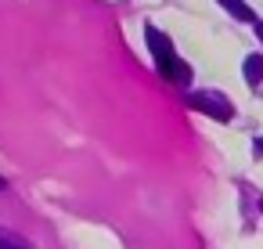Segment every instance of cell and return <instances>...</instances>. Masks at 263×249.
<instances>
[{
	"mask_svg": "<svg viewBox=\"0 0 263 249\" xmlns=\"http://www.w3.org/2000/svg\"><path fill=\"white\" fill-rule=\"evenodd\" d=\"M144 40H148V47H152L155 69H159V65H170V62L177 58V51H173V40H170L166 33H159L155 26H144Z\"/></svg>",
	"mask_w": 263,
	"mask_h": 249,
	"instance_id": "7a4b0ae2",
	"label": "cell"
},
{
	"mask_svg": "<svg viewBox=\"0 0 263 249\" xmlns=\"http://www.w3.org/2000/svg\"><path fill=\"white\" fill-rule=\"evenodd\" d=\"M259 209H263V199H259Z\"/></svg>",
	"mask_w": 263,
	"mask_h": 249,
	"instance_id": "ba28073f",
	"label": "cell"
},
{
	"mask_svg": "<svg viewBox=\"0 0 263 249\" xmlns=\"http://www.w3.org/2000/svg\"><path fill=\"white\" fill-rule=\"evenodd\" d=\"M216 4H220V8H227V11H231L234 19H241V22H256V11L245 4V0H216Z\"/></svg>",
	"mask_w": 263,
	"mask_h": 249,
	"instance_id": "277c9868",
	"label": "cell"
},
{
	"mask_svg": "<svg viewBox=\"0 0 263 249\" xmlns=\"http://www.w3.org/2000/svg\"><path fill=\"white\" fill-rule=\"evenodd\" d=\"M241 73H245V83L249 87H259L263 83V55H249L241 62Z\"/></svg>",
	"mask_w": 263,
	"mask_h": 249,
	"instance_id": "3957f363",
	"label": "cell"
},
{
	"mask_svg": "<svg viewBox=\"0 0 263 249\" xmlns=\"http://www.w3.org/2000/svg\"><path fill=\"white\" fill-rule=\"evenodd\" d=\"M252 26H256V37H259V40H263V19H256V22H252Z\"/></svg>",
	"mask_w": 263,
	"mask_h": 249,
	"instance_id": "52a82bcc",
	"label": "cell"
},
{
	"mask_svg": "<svg viewBox=\"0 0 263 249\" xmlns=\"http://www.w3.org/2000/svg\"><path fill=\"white\" fill-rule=\"evenodd\" d=\"M187 109H195V112H202V116H209L216 123H231L234 119L231 98H223L216 91H195V94H187Z\"/></svg>",
	"mask_w": 263,
	"mask_h": 249,
	"instance_id": "6da1fadb",
	"label": "cell"
},
{
	"mask_svg": "<svg viewBox=\"0 0 263 249\" xmlns=\"http://www.w3.org/2000/svg\"><path fill=\"white\" fill-rule=\"evenodd\" d=\"M252 152H256V155H263V137H256V141H252Z\"/></svg>",
	"mask_w": 263,
	"mask_h": 249,
	"instance_id": "8992f818",
	"label": "cell"
},
{
	"mask_svg": "<svg viewBox=\"0 0 263 249\" xmlns=\"http://www.w3.org/2000/svg\"><path fill=\"white\" fill-rule=\"evenodd\" d=\"M0 184H4V181H0Z\"/></svg>",
	"mask_w": 263,
	"mask_h": 249,
	"instance_id": "9c48e42d",
	"label": "cell"
},
{
	"mask_svg": "<svg viewBox=\"0 0 263 249\" xmlns=\"http://www.w3.org/2000/svg\"><path fill=\"white\" fill-rule=\"evenodd\" d=\"M0 249H26L22 242H15L11 235H0Z\"/></svg>",
	"mask_w": 263,
	"mask_h": 249,
	"instance_id": "5b68a950",
	"label": "cell"
}]
</instances>
